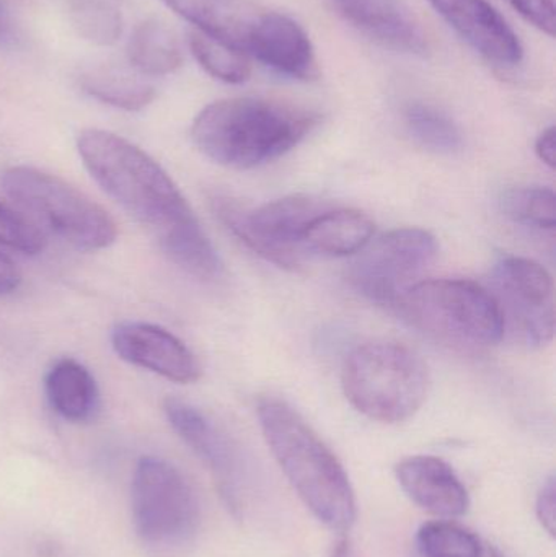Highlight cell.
I'll return each instance as SVG.
<instances>
[{
    "label": "cell",
    "instance_id": "1",
    "mask_svg": "<svg viewBox=\"0 0 556 557\" xmlns=\"http://www.w3.org/2000/svg\"><path fill=\"white\" fill-rule=\"evenodd\" d=\"M264 441L304 506L333 532L346 533L358 517L355 490L343 465L302 416L281 399L258 405Z\"/></svg>",
    "mask_w": 556,
    "mask_h": 557
},
{
    "label": "cell",
    "instance_id": "2",
    "mask_svg": "<svg viewBox=\"0 0 556 557\" xmlns=\"http://www.w3.org/2000/svg\"><path fill=\"white\" fill-rule=\"evenodd\" d=\"M317 124L319 114L306 108L268 98H227L196 116L191 139L212 162L250 170L293 150Z\"/></svg>",
    "mask_w": 556,
    "mask_h": 557
},
{
    "label": "cell",
    "instance_id": "3",
    "mask_svg": "<svg viewBox=\"0 0 556 557\" xmlns=\"http://www.w3.org/2000/svg\"><path fill=\"white\" fill-rule=\"evenodd\" d=\"M77 150L100 188L159 234L195 218L169 173L136 144L110 131L84 129Z\"/></svg>",
    "mask_w": 556,
    "mask_h": 557
},
{
    "label": "cell",
    "instance_id": "4",
    "mask_svg": "<svg viewBox=\"0 0 556 557\" xmlns=\"http://www.w3.org/2000/svg\"><path fill=\"white\" fill-rule=\"evenodd\" d=\"M3 193L42 232L77 251H100L116 242L113 219L59 176L33 166H12L0 178Z\"/></svg>",
    "mask_w": 556,
    "mask_h": 557
},
{
    "label": "cell",
    "instance_id": "5",
    "mask_svg": "<svg viewBox=\"0 0 556 557\" xmlns=\"http://www.w3.org/2000/svg\"><path fill=\"white\" fill-rule=\"evenodd\" d=\"M343 392L372 421L397 424L417 414L428 395V369L404 344L375 341L356 347L342 373Z\"/></svg>",
    "mask_w": 556,
    "mask_h": 557
},
{
    "label": "cell",
    "instance_id": "6",
    "mask_svg": "<svg viewBox=\"0 0 556 557\" xmlns=\"http://www.w3.org/2000/svg\"><path fill=\"white\" fill-rule=\"evenodd\" d=\"M395 308L413 326L457 346H495L506 334L492 292L467 278L417 282Z\"/></svg>",
    "mask_w": 556,
    "mask_h": 557
},
{
    "label": "cell",
    "instance_id": "7",
    "mask_svg": "<svg viewBox=\"0 0 556 557\" xmlns=\"http://www.w3.org/2000/svg\"><path fill=\"white\" fill-rule=\"evenodd\" d=\"M219 221L258 257L284 270L299 267L304 234L325 205L307 196H289L247 209L234 199L215 198Z\"/></svg>",
    "mask_w": 556,
    "mask_h": 557
},
{
    "label": "cell",
    "instance_id": "8",
    "mask_svg": "<svg viewBox=\"0 0 556 557\" xmlns=\"http://www.w3.org/2000/svg\"><path fill=\"white\" fill-rule=\"evenodd\" d=\"M134 527L150 545H172L195 533L199 503L178 468L157 457L140 458L131 484Z\"/></svg>",
    "mask_w": 556,
    "mask_h": 557
},
{
    "label": "cell",
    "instance_id": "9",
    "mask_svg": "<svg viewBox=\"0 0 556 557\" xmlns=\"http://www.w3.org/2000/svg\"><path fill=\"white\" fill-rule=\"evenodd\" d=\"M437 253L434 235L423 228H397L369 242L348 271L353 287L378 305L397 307Z\"/></svg>",
    "mask_w": 556,
    "mask_h": 557
},
{
    "label": "cell",
    "instance_id": "10",
    "mask_svg": "<svg viewBox=\"0 0 556 557\" xmlns=\"http://www.w3.org/2000/svg\"><path fill=\"white\" fill-rule=\"evenodd\" d=\"M493 297L511 331L528 347H544L554 339L555 285L538 261L505 257L492 273Z\"/></svg>",
    "mask_w": 556,
    "mask_h": 557
},
{
    "label": "cell",
    "instance_id": "11",
    "mask_svg": "<svg viewBox=\"0 0 556 557\" xmlns=\"http://www.w3.org/2000/svg\"><path fill=\"white\" fill-rule=\"evenodd\" d=\"M163 411L173 431L214 476L219 493L235 517L247 503V468L237 445L205 412L178 398H166Z\"/></svg>",
    "mask_w": 556,
    "mask_h": 557
},
{
    "label": "cell",
    "instance_id": "12",
    "mask_svg": "<svg viewBox=\"0 0 556 557\" xmlns=\"http://www.w3.org/2000/svg\"><path fill=\"white\" fill-rule=\"evenodd\" d=\"M111 346L120 359L175 383H195L201 366L185 343L165 327L124 321L111 331Z\"/></svg>",
    "mask_w": 556,
    "mask_h": 557
},
{
    "label": "cell",
    "instance_id": "13",
    "mask_svg": "<svg viewBox=\"0 0 556 557\" xmlns=\"http://www.w3.org/2000/svg\"><path fill=\"white\" fill-rule=\"evenodd\" d=\"M450 28L493 64L515 67L524 58L521 39L486 0H428Z\"/></svg>",
    "mask_w": 556,
    "mask_h": 557
},
{
    "label": "cell",
    "instance_id": "14",
    "mask_svg": "<svg viewBox=\"0 0 556 557\" xmlns=\"http://www.w3.org/2000/svg\"><path fill=\"white\" fill-rule=\"evenodd\" d=\"M247 54L296 81L319 77V62L309 35L296 20L283 13H261L248 38Z\"/></svg>",
    "mask_w": 556,
    "mask_h": 557
},
{
    "label": "cell",
    "instance_id": "15",
    "mask_svg": "<svg viewBox=\"0 0 556 557\" xmlns=\"http://www.w3.org/2000/svg\"><path fill=\"white\" fill-rule=\"evenodd\" d=\"M395 478L411 503L433 516L450 520L466 516L469 510V491L453 467L441 458H405L395 467Z\"/></svg>",
    "mask_w": 556,
    "mask_h": 557
},
{
    "label": "cell",
    "instance_id": "16",
    "mask_svg": "<svg viewBox=\"0 0 556 557\" xmlns=\"http://www.w3.org/2000/svg\"><path fill=\"white\" fill-rule=\"evenodd\" d=\"M351 23L369 38L397 49L423 54L428 49L424 33L398 0H330Z\"/></svg>",
    "mask_w": 556,
    "mask_h": 557
},
{
    "label": "cell",
    "instance_id": "17",
    "mask_svg": "<svg viewBox=\"0 0 556 557\" xmlns=\"http://www.w3.org/2000/svg\"><path fill=\"white\" fill-rule=\"evenodd\" d=\"M195 29L247 52L248 38L263 10L248 0H162Z\"/></svg>",
    "mask_w": 556,
    "mask_h": 557
},
{
    "label": "cell",
    "instance_id": "18",
    "mask_svg": "<svg viewBox=\"0 0 556 557\" xmlns=\"http://www.w3.org/2000/svg\"><path fill=\"white\" fill-rule=\"evenodd\" d=\"M374 235V222L356 209H325L320 212L304 234V248L343 258L359 253Z\"/></svg>",
    "mask_w": 556,
    "mask_h": 557
},
{
    "label": "cell",
    "instance_id": "19",
    "mask_svg": "<svg viewBox=\"0 0 556 557\" xmlns=\"http://www.w3.org/2000/svg\"><path fill=\"white\" fill-rule=\"evenodd\" d=\"M45 392L51 408L65 421H90L97 412V382L77 360H58L46 373Z\"/></svg>",
    "mask_w": 556,
    "mask_h": 557
},
{
    "label": "cell",
    "instance_id": "20",
    "mask_svg": "<svg viewBox=\"0 0 556 557\" xmlns=\"http://www.w3.org/2000/svg\"><path fill=\"white\" fill-rule=\"evenodd\" d=\"M166 257L191 276L201 281H215L222 274V261L212 247L198 219L180 222L159 234Z\"/></svg>",
    "mask_w": 556,
    "mask_h": 557
},
{
    "label": "cell",
    "instance_id": "21",
    "mask_svg": "<svg viewBox=\"0 0 556 557\" xmlns=\"http://www.w3.org/2000/svg\"><path fill=\"white\" fill-rule=\"evenodd\" d=\"M127 59L140 75L162 77L183 64L178 39L159 20L140 23L127 42Z\"/></svg>",
    "mask_w": 556,
    "mask_h": 557
},
{
    "label": "cell",
    "instance_id": "22",
    "mask_svg": "<svg viewBox=\"0 0 556 557\" xmlns=\"http://www.w3.org/2000/svg\"><path fill=\"white\" fill-rule=\"evenodd\" d=\"M81 87L101 103L124 111H140L156 98V88L139 74L118 67H97L82 75Z\"/></svg>",
    "mask_w": 556,
    "mask_h": 557
},
{
    "label": "cell",
    "instance_id": "23",
    "mask_svg": "<svg viewBox=\"0 0 556 557\" xmlns=\"http://www.w3.org/2000/svg\"><path fill=\"white\" fill-rule=\"evenodd\" d=\"M417 545L424 557H506L472 530L450 522H428L418 530Z\"/></svg>",
    "mask_w": 556,
    "mask_h": 557
},
{
    "label": "cell",
    "instance_id": "24",
    "mask_svg": "<svg viewBox=\"0 0 556 557\" xmlns=\"http://www.w3.org/2000/svg\"><path fill=\"white\" fill-rule=\"evenodd\" d=\"M188 45L198 64L218 81L237 85L250 78V55L242 49L199 29L189 33Z\"/></svg>",
    "mask_w": 556,
    "mask_h": 557
},
{
    "label": "cell",
    "instance_id": "25",
    "mask_svg": "<svg viewBox=\"0 0 556 557\" xmlns=\"http://www.w3.org/2000/svg\"><path fill=\"white\" fill-rule=\"evenodd\" d=\"M410 136L424 149L436 153H454L462 149L464 137L453 117L430 104L413 103L405 111Z\"/></svg>",
    "mask_w": 556,
    "mask_h": 557
},
{
    "label": "cell",
    "instance_id": "26",
    "mask_svg": "<svg viewBox=\"0 0 556 557\" xmlns=\"http://www.w3.org/2000/svg\"><path fill=\"white\" fill-rule=\"evenodd\" d=\"M69 20L85 41L111 46L123 33V16L113 0H71Z\"/></svg>",
    "mask_w": 556,
    "mask_h": 557
},
{
    "label": "cell",
    "instance_id": "27",
    "mask_svg": "<svg viewBox=\"0 0 556 557\" xmlns=\"http://www.w3.org/2000/svg\"><path fill=\"white\" fill-rule=\"evenodd\" d=\"M502 209L511 221L526 227L554 231L556 225L555 193L548 188H516L503 195Z\"/></svg>",
    "mask_w": 556,
    "mask_h": 557
},
{
    "label": "cell",
    "instance_id": "28",
    "mask_svg": "<svg viewBox=\"0 0 556 557\" xmlns=\"http://www.w3.org/2000/svg\"><path fill=\"white\" fill-rule=\"evenodd\" d=\"M0 245L23 255H38L45 248V238L25 215L0 202Z\"/></svg>",
    "mask_w": 556,
    "mask_h": 557
},
{
    "label": "cell",
    "instance_id": "29",
    "mask_svg": "<svg viewBox=\"0 0 556 557\" xmlns=\"http://www.w3.org/2000/svg\"><path fill=\"white\" fill-rule=\"evenodd\" d=\"M526 20L545 35L555 36V2L554 0H508Z\"/></svg>",
    "mask_w": 556,
    "mask_h": 557
},
{
    "label": "cell",
    "instance_id": "30",
    "mask_svg": "<svg viewBox=\"0 0 556 557\" xmlns=\"http://www.w3.org/2000/svg\"><path fill=\"white\" fill-rule=\"evenodd\" d=\"M535 516H538L542 529L554 539L556 532V486L554 476L548 478L539 491L538 500H535Z\"/></svg>",
    "mask_w": 556,
    "mask_h": 557
},
{
    "label": "cell",
    "instance_id": "31",
    "mask_svg": "<svg viewBox=\"0 0 556 557\" xmlns=\"http://www.w3.org/2000/svg\"><path fill=\"white\" fill-rule=\"evenodd\" d=\"M22 282V273L12 258L0 253V297L12 294Z\"/></svg>",
    "mask_w": 556,
    "mask_h": 557
},
{
    "label": "cell",
    "instance_id": "32",
    "mask_svg": "<svg viewBox=\"0 0 556 557\" xmlns=\"http://www.w3.org/2000/svg\"><path fill=\"white\" fill-rule=\"evenodd\" d=\"M535 153L539 159L554 170L556 165V129L555 126L547 127L535 143Z\"/></svg>",
    "mask_w": 556,
    "mask_h": 557
},
{
    "label": "cell",
    "instance_id": "33",
    "mask_svg": "<svg viewBox=\"0 0 556 557\" xmlns=\"http://www.w3.org/2000/svg\"><path fill=\"white\" fill-rule=\"evenodd\" d=\"M330 557H358V553L348 539H343L333 546Z\"/></svg>",
    "mask_w": 556,
    "mask_h": 557
},
{
    "label": "cell",
    "instance_id": "34",
    "mask_svg": "<svg viewBox=\"0 0 556 557\" xmlns=\"http://www.w3.org/2000/svg\"><path fill=\"white\" fill-rule=\"evenodd\" d=\"M3 28V9L2 5H0V32H2Z\"/></svg>",
    "mask_w": 556,
    "mask_h": 557
}]
</instances>
